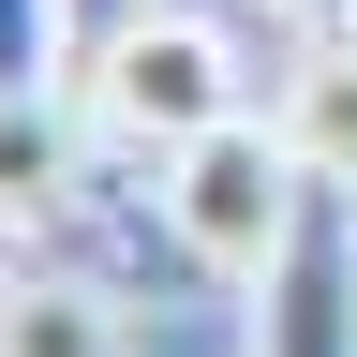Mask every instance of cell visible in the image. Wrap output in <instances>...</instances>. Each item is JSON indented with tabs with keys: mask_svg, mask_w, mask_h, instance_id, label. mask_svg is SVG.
Returning a JSON list of instances; mask_svg holds the SVG:
<instances>
[{
	"mask_svg": "<svg viewBox=\"0 0 357 357\" xmlns=\"http://www.w3.org/2000/svg\"><path fill=\"white\" fill-rule=\"evenodd\" d=\"M283 30H357V0H268Z\"/></svg>",
	"mask_w": 357,
	"mask_h": 357,
	"instance_id": "cell-7",
	"label": "cell"
},
{
	"mask_svg": "<svg viewBox=\"0 0 357 357\" xmlns=\"http://www.w3.org/2000/svg\"><path fill=\"white\" fill-rule=\"evenodd\" d=\"M89 119H105L119 134V149H194V134L208 119H238V45H223L208 15H178V0H149V15H134V30H105V45H89Z\"/></svg>",
	"mask_w": 357,
	"mask_h": 357,
	"instance_id": "cell-2",
	"label": "cell"
},
{
	"mask_svg": "<svg viewBox=\"0 0 357 357\" xmlns=\"http://www.w3.org/2000/svg\"><path fill=\"white\" fill-rule=\"evenodd\" d=\"M149 0H75V45H105V30H134Z\"/></svg>",
	"mask_w": 357,
	"mask_h": 357,
	"instance_id": "cell-8",
	"label": "cell"
},
{
	"mask_svg": "<svg viewBox=\"0 0 357 357\" xmlns=\"http://www.w3.org/2000/svg\"><path fill=\"white\" fill-rule=\"evenodd\" d=\"M253 357H357V194L342 178H312L283 253L253 268Z\"/></svg>",
	"mask_w": 357,
	"mask_h": 357,
	"instance_id": "cell-3",
	"label": "cell"
},
{
	"mask_svg": "<svg viewBox=\"0 0 357 357\" xmlns=\"http://www.w3.org/2000/svg\"><path fill=\"white\" fill-rule=\"evenodd\" d=\"M0 357H134V312L105 283H0Z\"/></svg>",
	"mask_w": 357,
	"mask_h": 357,
	"instance_id": "cell-5",
	"label": "cell"
},
{
	"mask_svg": "<svg viewBox=\"0 0 357 357\" xmlns=\"http://www.w3.org/2000/svg\"><path fill=\"white\" fill-rule=\"evenodd\" d=\"M268 119L298 134L312 178H342V194H357V30H298V60H283V89H268Z\"/></svg>",
	"mask_w": 357,
	"mask_h": 357,
	"instance_id": "cell-4",
	"label": "cell"
},
{
	"mask_svg": "<svg viewBox=\"0 0 357 357\" xmlns=\"http://www.w3.org/2000/svg\"><path fill=\"white\" fill-rule=\"evenodd\" d=\"M298 194H312V164H298V134L283 119H208L194 149H164V223H178V253L194 268H223V283H253L268 253H283V223H298Z\"/></svg>",
	"mask_w": 357,
	"mask_h": 357,
	"instance_id": "cell-1",
	"label": "cell"
},
{
	"mask_svg": "<svg viewBox=\"0 0 357 357\" xmlns=\"http://www.w3.org/2000/svg\"><path fill=\"white\" fill-rule=\"evenodd\" d=\"M75 45V0H0V105H45Z\"/></svg>",
	"mask_w": 357,
	"mask_h": 357,
	"instance_id": "cell-6",
	"label": "cell"
}]
</instances>
